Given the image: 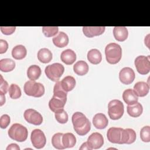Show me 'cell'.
<instances>
[{
    "label": "cell",
    "instance_id": "836d02e7",
    "mask_svg": "<svg viewBox=\"0 0 150 150\" xmlns=\"http://www.w3.org/2000/svg\"><path fill=\"white\" fill-rule=\"evenodd\" d=\"M9 94L11 98L17 99L21 96V90L20 87L16 84H12L9 86Z\"/></svg>",
    "mask_w": 150,
    "mask_h": 150
},
{
    "label": "cell",
    "instance_id": "9c48e42d",
    "mask_svg": "<svg viewBox=\"0 0 150 150\" xmlns=\"http://www.w3.org/2000/svg\"><path fill=\"white\" fill-rule=\"evenodd\" d=\"M23 116L27 122L35 125H39L43 122V117L42 115L32 108L26 110L24 112Z\"/></svg>",
    "mask_w": 150,
    "mask_h": 150
},
{
    "label": "cell",
    "instance_id": "5b68a950",
    "mask_svg": "<svg viewBox=\"0 0 150 150\" xmlns=\"http://www.w3.org/2000/svg\"><path fill=\"white\" fill-rule=\"evenodd\" d=\"M123 103L119 100H112L108 104V114L111 120H117L121 118L124 114Z\"/></svg>",
    "mask_w": 150,
    "mask_h": 150
},
{
    "label": "cell",
    "instance_id": "5bb4252c",
    "mask_svg": "<svg viewBox=\"0 0 150 150\" xmlns=\"http://www.w3.org/2000/svg\"><path fill=\"white\" fill-rule=\"evenodd\" d=\"M93 124L96 128L101 129L108 125V120L104 114L97 113L93 118Z\"/></svg>",
    "mask_w": 150,
    "mask_h": 150
},
{
    "label": "cell",
    "instance_id": "b9f144b4",
    "mask_svg": "<svg viewBox=\"0 0 150 150\" xmlns=\"http://www.w3.org/2000/svg\"><path fill=\"white\" fill-rule=\"evenodd\" d=\"M80 149H88V150H91V148L89 146L88 143L87 142H84L81 146L80 147Z\"/></svg>",
    "mask_w": 150,
    "mask_h": 150
},
{
    "label": "cell",
    "instance_id": "9a60e30c",
    "mask_svg": "<svg viewBox=\"0 0 150 150\" xmlns=\"http://www.w3.org/2000/svg\"><path fill=\"white\" fill-rule=\"evenodd\" d=\"M133 90L138 97H144L148 93L149 86L144 81H138L135 84Z\"/></svg>",
    "mask_w": 150,
    "mask_h": 150
},
{
    "label": "cell",
    "instance_id": "44dd1931",
    "mask_svg": "<svg viewBox=\"0 0 150 150\" xmlns=\"http://www.w3.org/2000/svg\"><path fill=\"white\" fill-rule=\"evenodd\" d=\"M128 114L132 117H138L143 111V108L141 103L138 101L133 104L128 105L127 107Z\"/></svg>",
    "mask_w": 150,
    "mask_h": 150
},
{
    "label": "cell",
    "instance_id": "30bf717a",
    "mask_svg": "<svg viewBox=\"0 0 150 150\" xmlns=\"http://www.w3.org/2000/svg\"><path fill=\"white\" fill-rule=\"evenodd\" d=\"M123 128L117 127L110 128L107 132V137L108 140L112 143L121 144Z\"/></svg>",
    "mask_w": 150,
    "mask_h": 150
},
{
    "label": "cell",
    "instance_id": "52a82bcc",
    "mask_svg": "<svg viewBox=\"0 0 150 150\" xmlns=\"http://www.w3.org/2000/svg\"><path fill=\"white\" fill-rule=\"evenodd\" d=\"M134 64L137 71L141 74H146L150 71L149 56H138L135 59Z\"/></svg>",
    "mask_w": 150,
    "mask_h": 150
},
{
    "label": "cell",
    "instance_id": "ffe728a7",
    "mask_svg": "<svg viewBox=\"0 0 150 150\" xmlns=\"http://www.w3.org/2000/svg\"><path fill=\"white\" fill-rule=\"evenodd\" d=\"M54 45L57 47H64L69 43V38L67 34L63 32H60L59 34L52 39Z\"/></svg>",
    "mask_w": 150,
    "mask_h": 150
},
{
    "label": "cell",
    "instance_id": "8d00e7d4",
    "mask_svg": "<svg viewBox=\"0 0 150 150\" xmlns=\"http://www.w3.org/2000/svg\"><path fill=\"white\" fill-rule=\"evenodd\" d=\"M10 117L7 114H4L0 118V127L1 128H6L10 124Z\"/></svg>",
    "mask_w": 150,
    "mask_h": 150
},
{
    "label": "cell",
    "instance_id": "ba28073f",
    "mask_svg": "<svg viewBox=\"0 0 150 150\" xmlns=\"http://www.w3.org/2000/svg\"><path fill=\"white\" fill-rule=\"evenodd\" d=\"M30 140L33 146L36 149L43 148L46 142V138L44 132L39 129H35L32 131Z\"/></svg>",
    "mask_w": 150,
    "mask_h": 150
},
{
    "label": "cell",
    "instance_id": "cb8c5ba5",
    "mask_svg": "<svg viewBox=\"0 0 150 150\" xmlns=\"http://www.w3.org/2000/svg\"><path fill=\"white\" fill-rule=\"evenodd\" d=\"M73 70L79 76H84L88 71V65L83 60L77 62L73 66Z\"/></svg>",
    "mask_w": 150,
    "mask_h": 150
},
{
    "label": "cell",
    "instance_id": "e575fe53",
    "mask_svg": "<svg viewBox=\"0 0 150 150\" xmlns=\"http://www.w3.org/2000/svg\"><path fill=\"white\" fill-rule=\"evenodd\" d=\"M59 31V28L57 26H43L42 32L45 36L52 37L56 35Z\"/></svg>",
    "mask_w": 150,
    "mask_h": 150
},
{
    "label": "cell",
    "instance_id": "603a6c76",
    "mask_svg": "<svg viewBox=\"0 0 150 150\" xmlns=\"http://www.w3.org/2000/svg\"><path fill=\"white\" fill-rule=\"evenodd\" d=\"M61 87L66 92L71 91L76 86L75 79L71 76H67L64 77L60 81Z\"/></svg>",
    "mask_w": 150,
    "mask_h": 150
},
{
    "label": "cell",
    "instance_id": "d6986e66",
    "mask_svg": "<svg viewBox=\"0 0 150 150\" xmlns=\"http://www.w3.org/2000/svg\"><path fill=\"white\" fill-rule=\"evenodd\" d=\"M66 103V100L53 96L52 98L49 102V107L50 110L54 112L58 110L63 108Z\"/></svg>",
    "mask_w": 150,
    "mask_h": 150
},
{
    "label": "cell",
    "instance_id": "ac0fdd59",
    "mask_svg": "<svg viewBox=\"0 0 150 150\" xmlns=\"http://www.w3.org/2000/svg\"><path fill=\"white\" fill-rule=\"evenodd\" d=\"M113 35L117 41L123 42L128 38V29L125 26H115L113 29Z\"/></svg>",
    "mask_w": 150,
    "mask_h": 150
},
{
    "label": "cell",
    "instance_id": "4dcf8cb0",
    "mask_svg": "<svg viewBox=\"0 0 150 150\" xmlns=\"http://www.w3.org/2000/svg\"><path fill=\"white\" fill-rule=\"evenodd\" d=\"M53 96L67 101V92L61 87L60 81H56L53 88Z\"/></svg>",
    "mask_w": 150,
    "mask_h": 150
},
{
    "label": "cell",
    "instance_id": "1f68e13d",
    "mask_svg": "<svg viewBox=\"0 0 150 150\" xmlns=\"http://www.w3.org/2000/svg\"><path fill=\"white\" fill-rule=\"evenodd\" d=\"M63 134L58 132L54 134L52 138V145L57 149H63L65 147L62 143V136Z\"/></svg>",
    "mask_w": 150,
    "mask_h": 150
},
{
    "label": "cell",
    "instance_id": "3957f363",
    "mask_svg": "<svg viewBox=\"0 0 150 150\" xmlns=\"http://www.w3.org/2000/svg\"><path fill=\"white\" fill-rule=\"evenodd\" d=\"M28 131L27 128L23 125L15 123L13 124L8 130V135L9 137L18 142H23L28 138Z\"/></svg>",
    "mask_w": 150,
    "mask_h": 150
},
{
    "label": "cell",
    "instance_id": "7a4b0ae2",
    "mask_svg": "<svg viewBox=\"0 0 150 150\" xmlns=\"http://www.w3.org/2000/svg\"><path fill=\"white\" fill-rule=\"evenodd\" d=\"M105 54L107 62L114 64L120 62L122 57V49L115 43L108 44L105 48Z\"/></svg>",
    "mask_w": 150,
    "mask_h": 150
},
{
    "label": "cell",
    "instance_id": "60d3db41",
    "mask_svg": "<svg viewBox=\"0 0 150 150\" xmlns=\"http://www.w3.org/2000/svg\"><path fill=\"white\" fill-rule=\"evenodd\" d=\"M6 150H19L20 148L16 144H11L6 148Z\"/></svg>",
    "mask_w": 150,
    "mask_h": 150
},
{
    "label": "cell",
    "instance_id": "f1b7e54d",
    "mask_svg": "<svg viewBox=\"0 0 150 150\" xmlns=\"http://www.w3.org/2000/svg\"><path fill=\"white\" fill-rule=\"evenodd\" d=\"M15 67V62L9 58H5L0 60V70L3 72H9Z\"/></svg>",
    "mask_w": 150,
    "mask_h": 150
},
{
    "label": "cell",
    "instance_id": "4fadbf2b",
    "mask_svg": "<svg viewBox=\"0 0 150 150\" xmlns=\"http://www.w3.org/2000/svg\"><path fill=\"white\" fill-rule=\"evenodd\" d=\"M105 29L104 26H83V32L87 38H93L102 35Z\"/></svg>",
    "mask_w": 150,
    "mask_h": 150
},
{
    "label": "cell",
    "instance_id": "2e32d148",
    "mask_svg": "<svg viewBox=\"0 0 150 150\" xmlns=\"http://www.w3.org/2000/svg\"><path fill=\"white\" fill-rule=\"evenodd\" d=\"M136 137H137L136 132L134 129L131 128L124 129L123 132H122L121 144H132L136 140Z\"/></svg>",
    "mask_w": 150,
    "mask_h": 150
},
{
    "label": "cell",
    "instance_id": "f546056e",
    "mask_svg": "<svg viewBox=\"0 0 150 150\" xmlns=\"http://www.w3.org/2000/svg\"><path fill=\"white\" fill-rule=\"evenodd\" d=\"M41 69L38 65L30 66L27 70V76L30 80L35 81L41 75Z\"/></svg>",
    "mask_w": 150,
    "mask_h": 150
},
{
    "label": "cell",
    "instance_id": "484cf974",
    "mask_svg": "<svg viewBox=\"0 0 150 150\" xmlns=\"http://www.w3.org/2000/svg\"><path fill=\"white\" fill-rule=\"evenodd\" d=\"M88 60L93 64H98L102 60V56L101 52L96 49H93L87 53Z\"/></svg>",
    "mask_w": 150,
    "mask_h": 150
},
{
    "label": "cell",
    "instance_id": "4316f807",
    "mask_svg": "<svg viewBox=\"0 0 150 150\" xmlns=\"http://www.w3.org/2000/svg\"><path fill=\"white\" fill-rule=\"evenodd\" d=\"M38 59L43 63H47L52 59V53L47 48L40 49L38 52Z\"/></svg>",
    "mask_w": 150,
    "mask_h": 150
},
{
    "label": "cell",
    "instance_id": "f35d334b",
    "mask_svg": "<svg viewBox=\"0 0 150 150\" xmlns=\"http://www.w3.org/2000/svg\"><path fill=\"white\" fill-rule=\"evenodd\" d=\"M0 29L3 34L9 35L12 34L15 32L16 29V27L15 26H1Z\"/></svg>",
    "mask_w": 150,
    "mask_h": 150
},
{
    "label": "cell",
    "instance_id": "8992f818",
    "mask_svg": "<svg viewBox=\"0 0 150 150\" xmlns=\"http://www.w3.org/2000/svg\"><path fill=\"white\" fill-rule=\"evenodd\" d=\"M64 71V66L59 63L48 65L45 69L46 76L53 81H57L62 76Z\"/></svg>",
    "mask_w": 150,
    "mask_h": 150
},
{
    "label": "cell",
    "instance_id": "7c38bea8",
    "mask_svg": "<svg viewBox=\"0 0 150 150\" xmlns=\"http://www.w3.org/2000/svg\"><path fill=\"white\" fill-rule=\"evenodd\" d=\"M87 142L92 149H96L101 148L103 145L104 139L101 134L94 132L88 137Z\"/></svg>",
    "mask_w": 150,
    "mask_h": 150
},
{
    "label": "cell",
    "instance_id": "7402d4cb",
    "mask_svg": "<svg viewBox=\"0 0 150 150\" xmlns=\"http://www.w3.org/2000/svg\"><path fill=\"white\" fill-rule=\"evenodd\" d=\"M122 98L125 103L128 105H131L137 103L138 100V96L135 94L134 90L130 88L125 90L122 94Z\"/></svg>",
    "mask_w": 150,
    "mask_h": 150
},
{
    "label": "cell",
    "instance_id": "8fae6325",
    "mask_svg": "<svg viewBox=\"0 0 150 150\" xmlns=\"http://www.w3.org/2000/svg\"><path fill=\"white\" fill-rule=\"evenodd\" d=\"M135 77L134 71L130 67H125L122 69L119 73V79L124 84H131Z\"/></svg>",
    "mask_w": 150,
    "mask_h": 150
},
{
    "label": "cell",
    "instance_id": "83f0119b",
    "mask_svg": "<svg viewBox=\"0 0 150 150\" xmlns=\"http://www.w3.org/2000/svg\"><path fill=\"white\" fill-rule=\"evenodd\" d=\"M62 143L65 148H72L76 143V137L71 132L65 133L62 136Z\"/></svg>",
    "mask_w": 150,
    "mask_h": 150
},
{
    "label": "cell",
    "instance_id": "e0dca14e",
    "mask_svg": "<svg viewBox=\"0 0 150 150\" xmlns=\"http://www.w3.org/2000/svg\"><path fill=\"white\" fill-rule=\"evenodd\" d=\"M61 60L67 65L72 64L76 60L75 52L71 49H66L63 51L60 55Z\"/></svg>",
    "mask_w": 150,
    "mask_h": 150
},
{
    "label": "cell",
    "instance_id": "ab89813d",
    "mask_svg": "<svg viewBox=\"0 0 150 150\" xmlns=\"http://www.w3.org/2000/svg\"><path fill=\"white\" fill-rule=\"evenodd\" d=\"M8 48V43L3 39H0V53L2 54L6 52Z\"/></svg>",
    "mask_w": 150,
    "mask_h": 150
},
{
    "label": "cell",
    "instance_id": "d6a6232c",
    "mask_svg": "<svg viewBox=\"0 0 150 150\" xmlns=\"http://www.w3.org/2000/svg\"><path fill=\"white\" fill-rule=\"evenodd\" d=\"M54 116L56 121L60 124H65L68 121V114L63 108L54 112Z\"/></svg>",
    "mask_w": 150,
    "mask_h": 150
},
{
    "label": "cell",
    "instance_id": "6da1fadb",
    "mask_svg": "<svg viewBox=\"0 0 150 150\" xmlns=\"http://www.w3.org/2000/svg\"><path fill=\"white\" fill-rule=\"evenodd\" d=\"M73 128L76 133L79 135L87 134L91 129V122L86 115L80 112L73 114L71 118Z\"/></svg>",
    "mask_w": 150,
    "mask_h": 150
},
{
    "label": "cell",
    "instance_id": "d4e9b609",
    "mask_svg": "<svg viewBox=\"0 0 150 150\" xmlns=\"http://www.w3.org/2000/svg\"><path fill=\"white\" fill-rule=\"evenodd\" d=\"M27 54L26 47L22 45H19L15 46L12 50V57L16 60H22L25 57Z\"/></svg>",
    "mask_w": 150,
    "mask_h": 150
},
{
    "label": "cell",
    "instance_id": "d590c367",
    "mask_svg": "<svg viewBox=\"0 0 150 150\" xmlns=\"http://www.w3.org/2000/svg\"><path fill=\"white\" fill-rule=\"evenodd\" d=\"M140 138L143 142L150 141V127L147 125L142 127L140 131Z\"/></svg>",
    "mask_w": 150,
    "mask_h": 150
},
{
    "label": "cell",
    "instance_id": "7bdbcfd3",
    "mask_svg": "<svg viewBox=\"0 0 150 150\" xmlns=\"http://www.w3.org/2000/svg\"><path fill=\"white\" fill-rule=\"evenodd\" d=\"M0 95H1V104L0 105L2 106L5 102V94L0 93Z\"/></svg>",
    "mask_w": 150,
    "mask_h": 150
},
{
    "label": "cell",
    "instance_id": "74e56055",
    "mask_svg": "<svg viewBox=\"0 0 150 150\" xmlns=\"http://www.w3.org/2000/svg\"><path fill=\"white\" fill-rule=\"evenodd\" d=\"M0 93H2L4 94H5L8 90H9V86L7 81L5 80H4L1 74H0Z\"/></svg>",
    "mask_w": 150,
    "mask_h": 150
},
{
    "label": "cell",
    "instance_id": "277c9868",
    "mask_svg": "<svg viewBox=\"0 0 150 150\" xmlns=\"http://www.w3.org/2000/svg\"><path fill=\"white\" fill-rule=\"evenodd\" d=\"M23 90L26 95L34 97H40L45 93L44 86L33 80L26 81L24 84Z\"/></svg>",
    "mask_w": 150,
    "mask_h": 150
}]
</instances>
